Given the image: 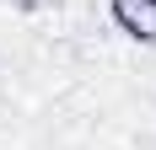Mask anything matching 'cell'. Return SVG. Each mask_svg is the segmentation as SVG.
Listing matches in <instances>:
<instances>
[{
  "instance_id": "6da1fadb",
  "label": "cell",
  "mask_w": 156,
  "mask_h": 150,
  "mask_svg": "<svg viewBox=\"0 0 156 150\" xmlns=\"http://www.w3.org/2000/svg\"><path fill=\"white\" fill-rule=\"evenodd\" d=\"M113 27L135 38V43H156V0H108Z\"/></svg>"
}]
</instances>
